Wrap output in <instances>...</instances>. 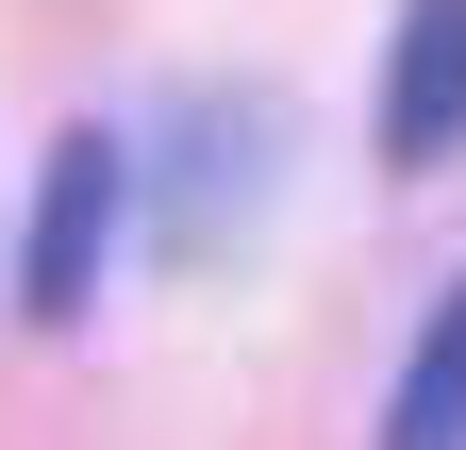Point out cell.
<instances>
[{"mask_svg":"<svg viewBox=\"0 0 466 450\" xmlns=\"http://www.w3.org/2000/svg\"><path fill=\"white\" fill-rule=\"evenodd\" d=\"M267 167H283V118L250 84H200L184 118L150 134V234H167V267H217L233 234L267 217Z\"/></svg>","mask_w":466,"mask_h":450,"instance_id":"cell-1","label":"cell"},{"mask_svg":"<svg viewBox=\"0 0 466 450\" xmlns=\"http://www.w3.org/2000/svg\"><path fill=\"white\" fill-rule=\"evenodd\" d=\"M116 184H134V150H116V134H67V150H50V200H34V267H17V284H34V317H84V301H100V234H116Z\"/></svg>","mask_w":466,"mask_h":450,"instance_id":"cell-2","label":"cell"},{"mask_svg":"<svg viewBox=\"0 0 466 450\" xmlns=\"http://www.w3.org/2000/svg\"><path fill=\"white\" fill-rule=\"evenodd\" d=\"M466 150V0H400L383 50V167H450Z\"/></svg>","mask_w":466,"mask_h":450,"instance_id":"cell-3","label":"cell"},{"mask_svg":"<svg viewBox=\"0 0 466 450\" xmlns=\"http://www.w3.org/2000/svg\"><path fill=\"white\" fill-rule=\"evenodd\" d=\"M383 450H466V284L433 301L417 367H400V401H383Z\"/></svg>","mask_w":466,"mask_h":450,"instance_id":"cell-4","label":"cell"}]
</instances>
